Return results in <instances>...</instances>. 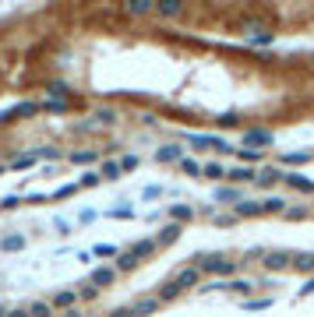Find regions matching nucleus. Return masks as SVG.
<instances>
[{"label": "nucleus", "instance_id": "obj_10", "mask_svg": "<svg viewBox=\"0 0 314 317\" xmlns=\"http://www.w3.org/2000/svg\"><path fill=\"white\" fill-rule=\"evenodd\" d=\"M216 197H219V201H236V205H240V190H236V187H219Z\"/></svg>", "mask_w": 314, "mask_h": 317}, {"label": "nucleus", "instance_id": "obj_22", "mask_svg": "<svg viewBox=\"0 0 314 317\" xmlns=\"http://www.w3.org/2000/svg\"><path fill=\"white\" fill-rule=\"evenodd\" d=\"M293 264H297L300 271H311V268H314V254H304V257H297Z\"/></svg>", "mask_w": 314, "mask_h": 317}, {"label": "nucleus", "instance_id": "obj_17", "mask_svg": "<svg viewBox=\"0 0 314 317\" xmlns=\"http://www.w3.org/2000/svg\"><path fill=\"white\" fill-rule=\"evenodd\" d=\"M149 7H152L149 0H131V4H127V11H131V14H149Z\"/></svg>", "mask_w": 314, "mask_h": 317}, {"label": "nucleus", "instance_id": "obj_23", "mask_svg": "<svg viewBox=\"0 0 314 317\" xmlns=\"http://www.w3.org/2000/svg\"><path fill=\"white\" fill-rule=\"evenodd\" d=\"M180 166H184V173H191V176H198V173H205V169H201V166H198L194 158H184Z\"/></svg>", "mask_w": 314, "mask_h": 317}, {"label": "nucleus", "instance_id": "obj_26", "mask_svg": "<svg viewBox=\"0 0 314 317\" xmlns=\"http://www.w3.org/2000/svg\"><path fill=\"white\" fill-rule=\"evenodd\" d=\"M95 254H102V257H113V254H117V247H113V243H99V247H95Z\"/></svg>", "mask_w": 314, "mask_h": 317}, {"label": "nucleus", "instance_id": "obj_15", "mask_svg": "<svg viewBox=\"0 0 314 317\" xmlns=\"http://www.w3.org/2000/svg\"><path fill=\"white\" fill-rule=\"evenodd\" d=\"M99 173H102L106 180H117V176H120V162H102V169H99Z\"/></svg>", "mask_w": 314, "mask_h": 317}, {"label": "nucleus", "instance_id": "obj_32", "mask_svg": "<svg viewBox=\"0 0 314 317\" xmlns=\"http://www.w3.org/2000/svg\"><path fill=\"white\" fill-rule=\"evenodd\" d=\"M4 317H28V310H25V307H14V310H7Z\"/></svg>", "mask_w": 314, "mask_h": 317}, {"label": "nucleus", "instance_id": "obj_4", "mask_svg": "<svg viewBox=\"0 0 314 317\" xmlns=\"http://www.w3.org/2000/svg\"><path fill=\"white\" fill-rule=\"evenodd\" d=\"M173 282H177L180 289H187V286H198V282H201V275H198V268H184Z\"/></svg>", "mask_w": 314, "mask_h": 317}, {"label": "nucleus", "instance_id": "obj_2", "mask_svg": "<svg viewBox=\"0 0 314 317\" xmlns=\"http://www.w3.org/2000/svg\"><path fill=\"white\" fill-rule=\"evenodd\" d=\"M293 261H290V254H268L265 257V268L268 271H283V268H290Z\"/></svg>", "mask_w": 314, "mask_h": 317}, {"label": "nucleus", "instance_id": "obj_25", "mask_svg": "<svg viewBox=\"0 0 314 317\" xmlns=\"http://www.w3.org/2000/svg\"><path fill=\"white\" fill-rule=\"evenodd\" d=\"M169 215H173V219H187V215H191V208H187V205H173V208H169Z\"/></svg>", "mask_w": 314, "mask_h": 317}, {"label": "nucleus", "instance_id": "obj_11", "mask_svg": "<svg viewBox=\"0 0 314 317\" xmlns=\"http://www.w3.org/2000/svg\"><path fill=\"white\" fill-rule=\"evenodd\" d=\"M156 307H159V300H138V303H134V314L145 317V314H152Z\"/></svg>", "mask_w": 314, "mask_h": 317}, {"label": "nucleus", "instance_id": "obj_30", "mask_svg": "<svg viewBox=\"0 0 314 317\" xmlns=\"http://www.w3.org/2000/svg\"><path fill=\"white\" fill-rule=\"evenodd\" d=\"M92 158H95L92 152H75V155H71V162H78V166H81V162H92Z\"/></svg>", "mask_w": 314, "mask_h": 317}, {"label": "nucleus", "instance_id": "obj_24", "mask_svg": "<svg viewBox=\"0 0 314 317\" xmlns=\"http://www.w3.org/2000/svg\"><path fill=\"white\" fill-rule=\"evenodd\" d=\"M159 11H162V14H177V11H180V4H177V0H162V4H159Z\"/></svg>", "mask_w": 314, "mask_h": 317}, {"label": "nucleus", "instance_id": "obj_27", "mask_svg": "<svg viewBox=\"0 0 314 317\" xmlns=\"http://www.w3.org/2000/svg\"><path fill=\"white\" fill-rule=\"evenodd\" d=\"M134 166H138V155H124L120 158V173H124V169H134Z\"/></svg>", "mask_w": 314, "mask_h": 317}, {"label": "nucleus", "instance_id": "obj_18", "mask_svg": "<svg viewBox=\"0 0 314 317\" xmlns=\"http://www.w3.org/2000/svg\"><path fill=\"white\" fill-rule=\"evenodd\" d=\"M286 180H290L297 190H311V180H304V176H297V173H286Z\"/></svg>", "mask_w": 314, "mask_h": 317}, {"label": "nucleus", "instance_id": "obj_6", "mask_svg": "<svg viewBox=\"0 0 314 317\" xmlns=\"http://www.w3.org/2000/svg\"><path fill=\"white\" fill-rule=\"evenodd\" d=\"M28 317H53V307L46 300H36V303H28Z\"/></svg>", "mask_w": 314, "mask_h": 317}, {"label": "nucleus", "instance_id": "obj_8", "mask_svg": "<svg viewBox=\"0 0 314 317\" xmlns=\"http://www.w3.org/2000/svg\"><path fill=\"white\" fill-rule=\"evenodd\" d=\"M286 173H279V169H261V176H258V183L261 187H268V183H275V180H283Z\"/></svg>", "mask_w": 314, "mask_h": 317}, {"label": "nucleus", "instance_id": "obj_1", "mask_svg": "<svg viewBox=\"0 0 314 317\" xmlns=\"http://www.w3.org/2000/svg\"><path fill=\"white\" fill-rule=\"evenodd\" d=\"M201 268H205V271H216V275H230V271H233V264L223 261V257H201Z\"/></svg>", "mask_w": 314, "mask_h": 317}, {"label": "nucleus", "instance_id": "obj_5", "mask_svg": "<svg viewBox=\"0 0 314 317\" xmlns=\"http://www.w3.org/2000/svg\"><path fill=\"white\" fill-rule=\"evenodd\" d=\"M156 155H159V162H184V152H180V145H162Z\"/></svg>", "mask_w": 314, "mask_h": 317}, {"label": "nucleus", "instance_id": "obj_16", "mask_svg": "<svg viewBox=\"0 0 314 317\" xmlns=\"http://www.w3.org/2000/svg\"><path fill=\"white\" fill-rule=\"evenodd\" d=\"M177 236H180V226H166V229L159 233L156 243H169V240H177Z\"/></svg>", "mask_w": 314, "mask_h": 317}, {"label": "nucleus", "instance_id": "obj_33", "mask_svg": "<svg viewBox=\"0 0 314 317\" xmlns=\"http://www.w3.org/2000/svg\"><path fill=\"white\" fill-rule=\"evenodd\" d=\"M236 155L243 158V162H247V158H251V162H254V158H258V152H251V148H243V152H236Z\"/></svg>", "mask_w": 314, "mask_h": 317}, {"label": "nucleus", "instance_id": "obj_14", "mask_svg": "<svg viewBox=\"0 0 314 317\" xmlns=\"http://www.w3.org/2000/svg\"><path fill=\"white\" fill-rule=\"evenodd\" d=\"M177 293H180V286H177V282H162V289H159L156 300H173Z\"/></svg>", "mask_w": 314, "mask_h": 317}, {"label": "nucleus", "instance_id": "obj_13", "mask_svg": "<svg viewBox=\"0 0 314 317\" xmlns=\"http://www.w3.org/2000/svg\"><path fill=\"white\" fill-rule=\"evenodd\" d=\"M258 212H261L258 201H240V205H236V215H258Z\"/></svg>", "mask_w": 314, "mask_h": 317}, {"label": "nucleus", "instance_id": "obj_29", "mask_svg": "<svg viewBox=\"0 0 314 317\" xmlns=\"http://www.w3.org/2000/svg\"><path fill=\"white\" fill-rule=\"evenodd\" d=\"M230 176H233V180H254V173H251V169H233Z\"/></svg>", "mask_w": 314, "mask_h": 317}, {"label": "nucleus", "instance_id": "obj_34", "mask_svg": "<svg viewBox=\"0 0 314 317\" xmlns=\"http://www.w3.org/2000/svg\"><path fill=\"white\" fill-rule=\"evenodd\" d=\"M307 293H314V279H307V282H304V289H300V296H307Z\"/></svg>", "mask_w": 314, "mask_h": 317}, {"label": "nucleus", "instance_id": "obj_7", "mask_svg": "<svg viewBox=\"0 0 314 317\" xmlns=\"http://www.w3.org/2000/svg\"><path fill=\"white\" fill-rule=\"evenodd\" d=\"M152 250H156V240H142V243H134V250H131V254L142 261V257H149Z\"/></svg>", "mask_w": 314, "mask_h": 317}, {"label": "nucleus", "instance_id": "obj_21", "mask_svg": "<svg viewBox=\"0 0 314 317\" xmlns=\"http://www.w3.org/2000/svg\"><path fill=\"white\" fill-rule=\"evenodd\" d=\"M75 303V293H57L53 296V307H71Z\"/></svg>", "mask_w": 314, "mask_h": 317}, {"label": "nucleus", "instance_id": "obj_31", "mask_svg": "<svg viewBox=\"0 0 314 317\" xmlns=\"http://www.w3.org/2000/svg\"><path fill=\"white\" fill-rule=\"evenodd\" d=\"M283 162H307V152H293V155H286Z\"/></svg>", "mask_w": 314, "mask_h": 317}, {"label": "nucleus", "instance_id": "obj_20", "mask_svg": "<svg viewBox=\"0 0 314 317\" xmlns=\"http://www.w3.org/2000/svg\"><path fill=\"white\" fill-rule=\"evenodd\" d=\"M205 176H212V180H223L226 173H223V166H219V162H208V166H205Z\"/></svg>", "mask_w": 314, "mask_h": 317}, {"label": "nucleus", "instance_id": "obj_3", "mask_svg": "<svg viewBox=\"0 0 314 317\" xmlns=\"http://www.w3.org/2000/svg\"><path fill=\"white\" fill-rule=\"evenodd\" d=\"M117 279V268H95L92 271V286H113Z\"/></svg>", "mask_w": 314, "mask_h": 317}, {"label": "nucleus", "instance_id": "obj_19", "mask_svg": "<svg viewBox=\"0 0 314 317\" xmlns=\"http://www.w3.org/2000/svg\"><path fill=\"white\" fill-rule=\"evenodd\" d=\"M0 247H4V250H21V247H25V236H7Z\"/></svg>", "mask_w": 314, "mask_h": 317}, {"label": "nucleus", "instance_id": "obj_28", "mask_svg": "<svg viewBox=\"0 0 314 317\" xmlns=\"http://www.w3.org/2000/svg\"><path fill=\"white\" fill-rule=\"evenodd\" d=\"M134 264H138V257H134V254H124V257H120V268H124V271H127V268H134Z\"/></svg>", "mask_w": 314, "mask_h": 317}, {"label": "nucleus", "instance_id": "obj_9", "mask_svg": "<svg viewBox=\"0 0 314 317\" xmlns=\"http://www.w3.org/2000/svg\"><path fill=\"white\" fill-rule=\"evenodd\" d=\"M261 212H286V201L283 197H265L261 201Z\"/></svg>", "mask_w": 314, "mask_h": 317}, {"label": "nucleus", "instance_id": "obj_12", "mask_svg": "<svg viewBox=\"0 0 314 317\" xmlns=\"http://www.w3.org/2000/svg\"><path fill=\"white\" fill-rule=\"evenodd\" d=\"M268 141H272L268 131H251V134H247V145H268Z\"/></svg>", "mask_w": 314, "mask_h": 317}]
</instances>
